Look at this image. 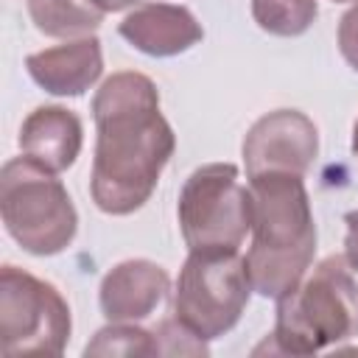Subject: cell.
Here are the masks:
<instances>
[{
    "label": "cell",
    "instance_id": "cell-5",
    "mask_svg": "<svg viewBox=\"0 0 358 358\" xmlns=\"http://www.w3.org/2000/svg\"><path fill=\"white\" fill-rule=\"evenodd\" d=\"M176 218L190 252H241L252 232L249 185L232 162L201 165L179 190Z\"/></svg>",
    "mask_w": 358,
    "mask_h": 358
},
{
    "label": "cell",
    "instance_id": "cell-2",
    "mask_svg": "<svg viewBox=\"0 0 358 358\" xmlns=\"http://www.w3.org/2000/svg\"><path fill=\"white\" fill-rule=\"evenodd\" d=\"M302 179L296 173L249 179L252 246L243 260L252 288L274 302L305 280L316 255V221Z\"/></svg>",
    "mask_w": 358,
    "mask_h": 358
},
{
    "label": "cell",
    "instance_id": "cell-7",
    "mask_svg": "<svg viewBox=\"0 0 358 358\" xmlns=\"http://www.w3.org/2000/svg\"><path fill=\"white\" fill-rule=\"evenodd\" d=\"M73 333L70 305L48 280L0 268V344L6 355H62Z\"/></svg>",
    "mask_w": 358,
    "mask_h": 358
},
{
    "label": "cell",
    "instance_id": "cell-3",
    "mask_svg": "<svg viewBox=\"0 0 358 358\" xmlns=\"http://www.w3.org/2000/svg\"><path fill=\"white\" fill-rule=\"evenodd\" d=\"M358 336V268L344 255L313 266L294 291L277 299L268 352L313 355Z\"/></svg>",
    "mask_w": 358,
    "mask_h": 358
},
{
    "label": "cell",
    "instance_id": "cell-6",
    "mask_svg": "<svg viewBox=\"0 0 358 358\" xmlns=\"http://www.w3.org/2000/svg\"><path fill=\"white\" fill-rule=\"evenodd\" d=\"M246 260L238 252H190L173 288V319L204 341L229 333L252 296Z\"/></svg>",
    "mask_w": 358,
    "mask_h": 358
},
{
    "label": "cell",
    "instance_id": "cell-10",
    "mask_svg": "<svg viewBox=\"0 0 358 358\" xmlns=\"http://www.w3.org/2000/svg\"><path fill=\"white\" fill-rule=\"evenodd\" d=\"M117 31L134 50L154 59L179 56L204 39L196 14L176 3H140L123 17Z\"/></svg>",
    "mask_w": 358,
    "mask_h": 358
},
{
    "label": "cell",
    "instance_id": "cell-19",
    "mask_svg": "<svg viewBox=\"0 0 358 358\" xmlns=\"http://www.w3.org/2000/svg\"><path fill=\"white\" fill-rule=\"evenodd\" d=\"M103 14L106 11H126V8H137L143 0H92Z\"/></svg>",
    "mask_w": 358,
    "mask_h": 358
},
{
    "label": "cell",
    "instance_id": "cell-16",
    "mask_svg": "<svg viewBox=\"0 0 358 358\" xmlns=\"http://www.w3.org/2000/svg\"><path fill=\"white\" fill-rule=\"evenodd\" d=\"M157 333V344H159V355H207V341L199 338L196 333H190L182 322H176L173 316L171 319H162L159 327L154 330Z\"/></svg>",
    "mask_w": 358,
    "mask_h": 358
},
{
    "label": "cell",
    "instance_id": "cell-4",
    "mask_svg": "<svg viewBox=\"0 0 358 358\" xmlns=\"http://www.w3.org/2000/svg\"><path fill=\"white\" fill-rule=\"evenodd\" d=\"M0 215L14 243L36 257L64 252L78 232L67 187L28 157H14L0 171Z\"/></svg>",
    "mask_w": 358,
    "mask_h": 358
},
{
    "label": "cell",
    "instance_id": "cell-17",
    "mask_svg": "<svg viewBox=\"0 0 358 358\" xmlns=\"http://www.w3.org/2000/svg\"><path fill=\"white\" fill-rule=\"evenodd\" d=\"M336 42H338V50H341L344 62L358 73V3L341 17Z\"/></svg>",
    "mask_w": 358,
    "mask_h": 358
},
{
    "label": "cell",
    "instance_id": "cell-8",
    "mask_svg": "<svg viewBox=\"0 0 358 358\" xmlns=\"http://www.w3.org/2000/svg\"><path fill=\"white\" fill-rule=\"evenodd\" d=\"M246 179L260 173L305 176L319 157V129L299 109H274L252 123L241 145Z\"/></svg>",
    "mask_w": 358,
    "mask_h": 358
},
{
    "label": "cell",
    "instance_id": "cell-15",
    "mask_svg": "<svg viewBox=\"0 0 358 358\" xmlns=\"http://www.w3.org/2000/svg\"><path fill=\"white\" fill-rule=\"evenodd\" d=\"M84 355H159V344L157 333L137 327V322H109L92 336V341H87Z\"/></svg>",
    "mask_w": 358,
    "mask_h": 358
},
{
    "label": "cell",
    "instance_id": "cell-11",
    "mask_svg": "<svg viewBox=\"0 0 358 358\" xmlns=\"http://www.w3.org/2000/svg\"><path fill=\"white\" fill-rule=\"evenodd\" d=\"M28 76L50 95L78 98L103 73V53L98 36L67 39L64 45L45 48L25 59Z\"/></svg>",
    "mask_w": 358,
    "mask_h": 358
},
{
    "label": "cell",
    "instance_id": "cell-1",
    "mask_svg": "<svg viewBox=\"0 0 358 358\" xmlns=\"http://www.w3.org/2000/svg\"><path fill=\"white\" fill-rule=\"evenodd\" d=\"M92 120L90 196L106 215H131L151 199L176 151V134L159 112L157 84L137 70L112 73L92 98Z\"/></svg>",
    "mask_w": 358,
    "mask_h": 358
},
{
    "label": "cell",
    "instance_id": "cell-21",
    "mask_svg": "<svg viewBox=\"0 0 358 358\" xmlns=\"http://www.w3.org/2000/svg\"><path fill=\"white\" fill-rule=\"evenodd\" d=\"M333 3H352V0H333ZM358 3V0H355Z\"/></svg>",
    "mask_w": 358,
    "mask_h": 358
},
{
    "label": "cell",
    "instance_id": "cell-13",
    "mask_svg": "<svg viewBox=\"0 0 358 358\" xmlns=\"http://www.w3.org/2000/svg\"><path fill=\"white\" fill-rule=\"evenodd\" d=\"M34 28L53 39L92 36L103 22V11L92 0H25Z\"/></svg>",
    "mask_w": 358,
    "mask_h": 358
},
{
    "label": "cell",
    "instance_id": "cell-14",
    "mask_svg": "<svg viewBox=\"0 0 358 358\" xmlns=\"http://www.w3.org/2000/svg\"><path fill=\"white\" fill-rule=\"evenodd\" d=\"M316 17V0H252V20L271 36H302Z\"/></svg>",
    "mask_w": 358,
    "mask_h": 358
},
{
    "label": "cell",
    "instance_id": "cell-12",
    "mask_svg": "<svg viewBox=\"0 0 358 358\" xmlns=\"http://www.w3.org/2000/svg\"><path fill=\"white\" fill-rule=\"evenodd\" d=\"M84 145L81 117L59 103L36 106L20 126V151L36 165L62 173L67 171Z\"/></svg>",
    "mask_w": 358,
    "mask_h": 358
},
{
    "label": "cell",
    "instance_id": "cell-20",
    "mask_svg": "<svg viewBox=\"0 0 358 358\" xmlns=\"http://www.w3.org/2000/svg\"><path fill=\"white\" fill-rule=\"evenodd\" d=\"M352 154L358 157V120H355V126H352Z\"/></svg>",
    "mask_w": 358,
    "mask_h": 358
},
{
    "label": "cell",
    "instance_id": "cell-9",
    "mask_svg": "<svg viewBox=\"0 0 358 358\" xmlns=\"http://www.w3.org/2000/svg\"><path fill=\"white\" fill-rule=\"evenodd\" d=\"M168 291V271L154 260L134 257L112 266L103 274L98 305L109 322H143L165 302Z\"/></svg>",
    "mask_w": 358,
    "mask_h": 358
},
{
    "label": "cell",
    "instance_id": "cell-18",
    "mask_svg": "<svg viewBox=\"0 0 358 358\" xmlns=\"http://www.w3.org/2000/svg\"><path fill=\"white\" fill-rule=\"evenodd\" d=\"M347 235H344V257L358 268V207L344 215Z\"/></svg>",
    "mask_w": 358,
    "mask_h": 358
}]
</instances>
